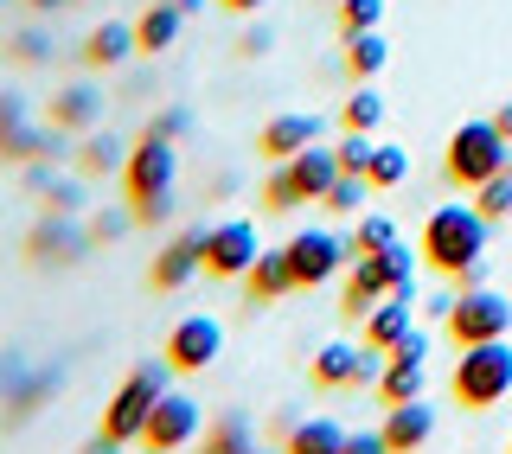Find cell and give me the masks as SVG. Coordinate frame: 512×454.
<instances>
[{"instance_id": "cell-17", "label": "cell", "mask_w": 512, "mask_h": 454, "mask_svg": "<svg viewBox=\"0 0 512 454\" xmlns=\"http://www.w3.org/2000/svg\"><path fill=\"white\" fill-rule=\"evenodd\" d=\"M320 141V116H308V109H288V116H269L263 122V135H256V154L263 160H295L301 148H314Z\"/></svg>"}, {"instance_id": "cell-31", "label": "cell", "mask_w": 512, "mask_h": 454, "mask_svg": "<svg viewBox=\"0 0 512 454\" xmlns=\"http://www.w3.org/2000/svg\"><path fill=\"white\" fill-rule=\"evenodd\" d=\"M474 212L487 218V224H500V218H512V167H506V173H493L487 186H474Z\"/></svg>"}, {"instance_id": "cell-35", "label": "cell", "mask_w": 512, "mask_h": 454, "mask_svg": "<svg viewBox=\"0 0 512 454\" xmlns=\"http://www.w3.org/2000/svg\"><path fill=\"white\" fill-rule=\"evenodd\" d=\"M7 58H13V64H45V58H52V32H39V26H26V32H13V45H7Z\"/></svg>"}, {"instance_id": "cell-43", "label": "cell", "mask_w": 512, "mask_h": 454, "mask_svg": "<svg viewBox=\"0 0 512 454\" xmlns=\"http://www.w3.org/2000/svg\"><path fill=\"white\" fill-rule=\"evenodd\" d=\"M244 52H250V58L269 52V26H250V32H244Z\"/></svg>"}, {"instance_id": "cell-50", "label": "cell", "mask_w": 512, "mask_h": 454, "mask_svg": "<svg viewBox=\"0 0 512 454\" xmlns=\"http://www.w3.org/2000/svg\"><path fill=\"white\" fill-rule=\"evenodd\" d=\"M506 454H512V442H506Z\"/></svg>"}, {"instance_id": "cell-41", "label": "cell", "mask_w": 512, "mask_h": 454, "mask_svg": "<svg viewBox=\"0 0 512 454\" xmlns=\"http://www.w3.org/2000/svg\"><path fill=\"white\" fill-rule=\"evenodd\" d=\"M122 231H128V218H122V212H103V218L90 224V237H96V243H116Z\"/></svg>"}, {"instance_id": "cell-27", "label": "cell", "mask_w": 512, "mask_h": 454, "mask_svg": "<svg viewBox=\"0 0 512 454\" xmlns=\"http://www.w3.org/2000/svg\"><path fill=\"white\" fill-rule=\"evenodd\" d=\"M384 58H391L384 32H352V39H346V77H352V84H372V77L384 71Z\"/></svg>"}, {"instance_id": "cell-1", "label": "cell", "mask_w": 512, "mask_h": 454, "mask_svg": "<svg viewBox=\"0 0 512 454\" xmlns=\"http://www.w3.org/2000/svg\"><path fill=\"white\" fill-rule=\"evenodd\" d=\"M487 237H493V224L480 218L474 205H436V212L423 218V263L455 282L461 269L487 263Z\"/></svg>"}, {"instance_id": "cell-16", "label": "cell", "mask_w": 512, "mask_h": 454, "mask_svg": "<svg viewBox=\"0 0 512 454\" xmlns=\"http://www.w3.org/2000/svg\"><path fill=\"white\" fill-rule=\"evenodd\" d=\"M199 269H205V224H199V231H180V237L167 243V250L154 256L148 288H154V295H173V288H186Z\"/></svg>"}, {"instance_id": "cell-51", "label": "cell", "mask_w": 512, "mask_h": 454, "mask_svg": "<svg viewBox=\"0 0 512 454\" xmlns=\"http://www.w3.org/2000/svg\"><path fill=\"white\" fill-rule=\"evenodd\" d=\"M0 7H7V0H0Z\"/></svg>"}, {"instance_id": "cell-13", "label": "cell", "mask_w": 512, "mask_h": 454, "mask_svg": "<svg viewBox=\"0 0 512 454\" xmlns=\"http://www.w3.org/2000/svg\"><path fill=\"white\" fill-rule=\"evenodd\" d=\"M256 256H263V250H256V224L250 218H224V224L205 231V269L224 275V282H244Z\"/></svg>"}, {"instance_id": "cell-3", "label": "cell", "mask_w": 512, "mask_h": 454, "mask_svg": "<svg viewBox=\"0 0 512 454\" xmlns=\"http://www.w3.org/2000/svg\"><path fill=\"white\" fill-rule=\"evenodd\" d=\"M512 167V141L493 128V116H480V122H461L455 135H448V154H442V173H448V186H461V192H474V186H487L493 173H506Z\"/></svg>"}, {"instance_id": "cell-38", "label": "cell", "mask_w": 512, "mask_h": 454, "mask_svg": "<svg viewBox=\"0 0 512 454\" xmlns=\"http://www.w3.org/2000/svg\"><path fill=\"white\" fill-rule=\"evenodd\" d=\"M77 205H84V186H77V180H52V186H45V212H71L77 218Z\"/></svg>"}, {"instance_id": "cell-34", "label": "cell", "mask_w": 512, "mask_h": 454, "mask_svg": "<svg viewBox=\"0 0 512 454\" xmlns=\"http://www.w3.org/2000/svg\"><path fill=\"white\" fill-rule=\"evenodd\" d=\"M384 20V0H340V32L352 39V32H378Z\"/></svg>"}, {"instance_id": "cell-2", "label": "cell", "mask_w": 512, "mask_h": 454, "mask_svg": "<svg viewBox=\"0 0 512 454\" xmlns=\"http://www.w3.org/2000/svg\"><path fill=\"white\" fill-rule=\"evenodd\" d=\"M173 180H180V154H173V141L141 135L135 148H128V160H122V186H128V199H135L141 224L173 218Z\"/></svg>"}, {"instance_id": "cell-39", "label": "cell", "mask_w": 512, "mask_h": 454, "mask_svg": "<svg viewBox=\"0 0 512 454\" xmlns=\"http://www.w3.org/2000/svg\"><path fill=\"white\" fill-rule=\"evenodd\" d=\"M186 128H192V116H186V109H160V116H154L148 128H141V135H160V141H180Z\"/></svg>"}, {"instance_id": "cell-22", "label": "cell", "mask_w": 512, "mask_h": 454, "mask_svg": "<svg viewBox=\"0 0 512 454\" xmlns=\"http://www.w3.org/2000/svg\"><path fill=\"white\" fill-rule=\"evenodd\" d=\"M410 327H416V320H410V295H384L372 314H365V346H372V352H391Z\"/></svg>"}, {"instance_id": "cell-6", "label": "cell", "mask_w": 512, "mask_h": 454, "mask_svg": "<svg viewBox=\"0 0 512 454\" xmlns=\"http://www.w3.org/2000/svg\"><path fill=\"white\" fill-rule=\"evenodd\" d=\"M461 410H493L512 391V346L506 339H480V346H461V365L448 378Z\"/></svg>"}, {"instance_id": "cell-12", "label": "cell", "mask_w": 512, "mask_h": 454, "mask_svg": "<svg viewBox=\"0 0 512 454\" xmlns=\"http://www.w3.org/2000/svg\"><path fill=\"white\" fill-rule=\"evenodd\" d=\"M384 352L372 346H346V339H333V346H320L314 352V384L320 391H359V384H378V365Z\"/></svg>"}, {"instance_id": "cell-32", "label": "cell", "mask_w": 512, "mask_h": 454, "mask_svg": "<svg viewBox=\"0 0 512 454\" xmlns=\"http://www.w3.org/2000/svg\"><path fill=\"white\" fill-rule=\"evenodd\" d=\"M365 199H372V180H365V173H340V180L327 186V199H320V205H327V212H359Z\"/></svg>"}, {"instance_id": "cell-45", "label": "cell", "mask_w": 512, "mask_h": 454, "mask_svg": "<svg viewBox=\"0 0 512 454\" xmlns=\"http://www.w3.org/2000/svg\"><path fill=\"white\" fill-rule=\"evenodd\" d=\"M224 13H256V7H269V0H218Z\"/></svg>"}, {"instance_id": "cell-25", "label": "cell", "mask_w": 512, "mask_h": 454, "mask_svg": "<svg viewBox=\"0 0 512 454\" xmlns=\"http://www.w3.org/2000/svg\"><path fill=\"white\" fill-rule=\"evenodd\" d=\"M180 20H186V13L173 7V0H160V7H148V13L135 20V45H141L148 58H154V52H167V45L180 39Z\"/></svg>"}, {"instance_id": "cell-5", "label": "cell", "mask_w": 512, "mask_h": 454, "mask_svg": "<svg viewBox=\"0 0 512 454\" xmlns=\"http://www.w3.org/2000/svg\"><path fill=\"white\" fill-rule=\"evenodd\" d=\"M333 180H340V154H333V148H320V141H314V148H301L295 160H282V167L263 180V205H269V212H295V205H320Z\"/></svg>"}, {"instance_id": "cell-29", "label": "cell", "mask_w": 512, "mask_h": 454, "mask_svg": "<svg viewBox=\"0 0 512 454\" xmlns=\"http://www.w3.org/2000/svg\"><path fill=\"white\" fill-rule=\"evenodd\" d=\"M365 180H372V192H391L410 180V154L397 148V141H378L372 148V167H365Z\"/></svg>"}, {"instance_id": "cell-24", "label": "cell", "mask_w": 512, "mask_h": 454, "mask_svg": "<svg viewBox=\"0 0 512 454\" xmlns=\"http://www.w3.org/2000/svg\"><path fill=\"white\" fill-rule=\"evenodd\" d=\"M26 391H32V365L20 359V352H7V359H0V423L7 429H20L26 416H32V403H26Z\"/></svg>"}, {"instance_id": "cell-36", "label": "cell", "mask_w": 512, "mask_h": 454, "mask_svg": "<svg viewBox=\"0 0 512 454\" xmlns=\"http://www.w3.org/2000/svg\"><path fill=\"white\" fill-rule=\"evenodd\" d=\"M372 148H378L372 135H346L340 148H333V154H340V173H365V167H372Z\"/></svg>"}, {"instance_id": "cell-20", "label": "cell", "mask_w": 512, "mask_h": 454, "mask_svg": "<svg viewBox=\"0 0 512 454\" xmlns=\"http://www.w3.org/2000/svg\"><path fill=\"white\" fill-rule=\"evenodd\" d=\"M135 52H141V45H135V26H128V20H103L84 39V64H90V71H116V64L135 58Z\"/></svg>"}, {"instance_id": "cell-21", "label": "cell", "mask_w": 512, "mask_h": 454, "mask_svg": "<svg viewBox=\"0 0 512 454\" xmlns=\"http://www.w3.org/2000/svg\"><path fill=\"white\" fill-rule=\"evenodd\" d=\"M244 295L250 301H282V295H295V269H288V250H263L250 263L244 275Z\"/></svg>"}, {"instance_id": "cell-42", "label": "cell", "mask_w": 512, "mask_h": 454, "mask_svg": "<svg viewBox=\"0 0 512 454\" xmlns=\"http://www.w3.org/2000/svg\"><path fill=\"white\" fill-rule=\"evenodd\" d=\"M84 454H122V442H116V435H103V429H96L90 442H84Z\"/></svg>"}, {"instance_id": "cell-49", "label": "cell", "mask_w": 512, "mask_h": 454, "mask_svg": "<svg viewBox=\"0 0 512 454\" xmlns=\"http://www.w3.org/2000/svg\"><path fill=\"white\" fill-rule=\"evenodd\" d=\"M250 454H282V448H250Z\"/></svg>"}, {"instance_id": "cell-11", "label": "cell", "mask_w": 512, "mask_h": 454, "mask_svg": "<svg viewBox=\"0 0 512 454\" xmlns=\"http://www.w3.org/2000/svg\"><path fill=\"white\" fill-rule=\"evenodd\" d=\"M282 250H288V269H295V288H320V282H333V275L346 269L352 243L340 231H295Z\"/></svg>"}, {"instance_id": "cell-40", "label": "cell", "mask_w": 512, "mask_h": 454, "mask_svg": "<svg viewBox=\"0 0 512 454\" xmlns=\"http://www.w3.org/2000/svg\"><path fill=\"white\" fill-rule=\"evenodd\" d=\"M340 454H391V442H384V429H352Z\"/></svg>"}, {"instance_id": "cell-4", "label": "cell", "mask_w": 512, "mask_h": 454, "mask_svg": "<svg viewBox=\"0 0 512 454\" xmlns=\"http://www.w3.org/2000/svg\"><path fill=\"white\" fill-rule=\"evenodd\" d=\"M416 288V256L404 250V243H384V250L359 256V263L346 269V320H365L384 295H410Z\"/></svg>"}, {"instance_id": "cell-18", "label": "cell", "mask_w": 512, "mask_h": 454, "mask_svg": "<svg viewBox=\"0 0 512 454\" xmlns=\"http://www.w3.org/2000/svg\"><path fill=\"white\" fill-rule=\"evenodd\" d=\"M384 442H391V454H416L429 442V435H436V410H429L423 397H410V403H391V410H384Z\"/></svg>"}, {"instance_id": "cell-7", "label": "cell", "mask_w": 512, "mask_h": 454, "mask_svg": "<svg viewBox=\"0 0 512 454\" xmlns=\"http://www.w3.org/2000/svg\"><path fill=\"white\" fill-rule=\"evenodd\" d=\"M167 359H148V365H135L128 371V384L116 397H109V410H103V435H116V442H141V429H148V416H154V403L167 397Z\"/></svg>"}, {"instance_id": "cell-44", "label": "cell", "mask_w": 512, "mask_h": 454, "mask_svg": "<svg viewBox=\"0 0 512 454\" xmlns=\"http://www.w3.org/2000/svg\"><path fill=\"white\" fill-rule=\"evenodd\" d=\"M493 128H500V135L512 141V103H500V109H493Z\"/></svg>"}, {"instance_id": "cell-47", "label": "cell", "mask_w": 512, "mask_h": 454, "mask_svg": "<svg viewBox=\"0 0 512 454\" xmlns=\"http://www.w3.org/2000/svg\"><path fill=\"white\" fill-rule=\"evenodd\" d=\"M173 7H180V13H199V7H205V0H173Z\"/></svg>"}, {"instance_id": "cell-10", "label": "cell", "mask_w": 512, "mask_h": 454, "mask_svg": "<svg viewBox=\"0 0 512 454\" xmlns=\"http://www.w3.org/2000/svg\"><path fill=\"white\" fill-rule=\"evenodd\" d=\"M90 243H96V237H90L71 212H45V218L26 231V263H32V269H71V263H84Z\"/></svg>"}, {"instance_id": "cell-19", "label": "cell", "mask_w": 512, "mask_h": 454, "mask_svg": "<svg viewBox=\"0 0 512 454\" xmlns=\"http://www.w3.org/2000/svg\"><path fill=\"white\" fill-rule=\"evenodd\" d=\"M96 116H103V90L96 84H64L52 96V128H64V135H90Z\"/></svg>"}, {"instance_id": "cell-14", "label": "cell", "mask_w": 512, "mask_h": 454, "mask_svg": "<svg viewBox=\"0 0 512 454\" xmlns=\"http://www.w3.org/2000/svg\"><path fill=\"white\" fill-rule=\"evenodd\" d=\"M205 435V416H199V403H192L186 391H167L154 403V416H148V429H141V448H173L180 454L186 442H199Z\"/></svg>"}, {"instance_id": "cell-48", "label": "cell", "mask_w": 512, "mask_h": 454, "mask_svg": "<svg viewBox=\"0 0 512 454\" xmlns=\"http://www.w3.org/2000/svg\"><path fill=\"white\" fill-rule=\"evenodd\" d=\"M141 454H173V448H141Z\"/></svg>"}, {"instance_id": "cell-37", "label": "cell", "mask_w": 512, "mask_h": 454, "mask_svg": "<svg viewBox=\"0 0 512 454\" xmlns=\"http://www.w3.org/2000/svg\"><path fill=\"white\" fill-rule=\"evenodd\" d=\"M58 391H64V371H58V365H32V391H26L32 410H39V403H52Z\"/></svg>"}, {"instance_id": "cell-46", "label": "cell", "mask_w": 512, "mask_h": 454, "mask_svg": "<svg viewBox=\"0 0 512 454\" xmlns=\"http://www.w3.org/2000/svg\"><path fill=\"white\" fill-rule=\"evenodd\" d=\"M26 7H45V13H58V7H77V0H26Z\"/></svg>"}, {"instance_id": "cell-30", "label": "cell", "mask_w": 512, "mask_h": 454, "mask_svg": "<svg viewBox=\"0 0 512 454\" xmlns=\"http://www.w3.org/2000/svg\"><path fill=\"white\" fill-rule=\"evenodd\" d=\"M340 122H346V135H372V128L384 122V96L372 84H359L346 96V109H340Z\"/></svg>"}, {"instance_id": "cell-33", "label": "cell", "mask_w": 512, "mask_h": 454, "mask_svg": "<svg viewBox=\"0 0 512 454\" xmlns=\"http://www.w3.org/2000/svg\"><path fill=\"white\" fill-rule=\"evenodd\" d=\"M346 243H352V256H372V250H384V243H397V224H391V218H378V212H365V218H359V231H352Z\"/></svg>"}, {"instance_id": "cell-8", "label": "cell", "mask_w": 512, "mask_h": 454, "mask_svg": "<svg viewBox=\"0 0 512 454\" xmlns=\"http://www.w3.org/2000/svg\"><path fill=\"white\" fill-rule=\"evenodd\" d=\"M58 160L64 154V128H39L26 109V96L0 90V167H26V160Z\"/></svg>"}, {"instance_id": "cell-23", "label": "cell", "mask_w": 512, "mask_h": 454, "mask_svg": "<svg viewBox=\"0 0 512 454\" xmlns=\"http://www.w3.org/2000/svg\"><path fill=\"white\" fill-rule=\"evenodd\" d=\"M340 448H346V429L333 416H301L282 435V454H340Z\"/></svg>"}, {"instance_id": "cell-28", "label": "cell", "mask_w": 512, "mask_h": 454, "mask_svg": "<svg viewBox=\"0 0 512 454\" xmlns=\"http://www.w3.org/2000/svg\"><path fill=\"white\" fill-rule=\"evenodd\" d=\"M256 448V429H250V416H218L212 429L199 435V454H250Z\"/></svg>"}, {"instance_id": "cell-9", "label": "cell", "mask_w": 512, "mask_h": 454, "mask_svg": "<svg viewBox=\"0 0 512 454\" xmlns=\"http://www.w3.org/2000/svg\"><path fill=\"white\" fill-rule=\"evenodd\" d=\"M448 339L455 346H480V339H506L512 333V301L500 295V288H468V295H455L448 301Z\"/></svg>"}, {"instance_id": "cell-15", "label": "cell", "mask_w": 512, "mask_h": 454, "mask_svg": "<svg viewBox=\"0 0 512 454\" xmlns=\"http://www.w3.org/2000/svg\"><path fill=\"white\" fill-rule=\"evenodd\" d=\"M218 352H224V327L212 314H186L180 327L167 333V365L173 371H205V365H218Z\"/></svg>"}, {"instance_id": "cell-26", "label": "cell", "mask_w": 512, "mask_h": 454, "mask_svg": "<svg viewBox=\"0 0 512 454\" xmlns=\"http://www.w3.org/2000/svg\"><path fill=\"white\" fill-rule=\"evenodd\" d=\"M122 160H128L122 141L109 135V128H103V135L90 128V135H84V148H77V173H84V180H103V173H122Z\"/></svg>"}]
</instances>
